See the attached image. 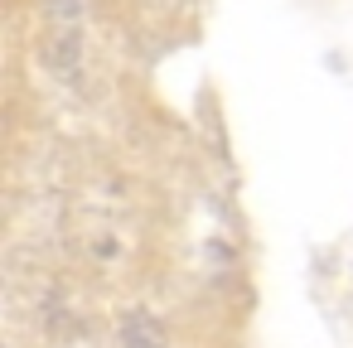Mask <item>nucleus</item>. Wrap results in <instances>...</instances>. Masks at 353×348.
Masks as SVG:
<instances>
[]
</instances>
